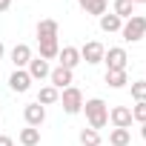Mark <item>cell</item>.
<instances>
[{
    "mask_svg": "<svg viewBox=\"0 0 146 146\" xmlns=\"http://www.w3.org/2000/svg\"><path fill=\"white\" fill-rule=\"evenodd\" d=\"M83 112H86V120H89V129L100 132L106 123H109V106L100 100V98H92V100H83Z\"/></svg>",
    "mask_w": 146,
    "mask_h": 146,
    "instance_id": "cell-1",
    "label": "cell"
},
{
    "mask_svg": "<svg viewBox=\"0 0 146 146\" xmlns=\"http://www.w3.org/2000/svg\"><path fill=\"white\" fill-rule=\"evenodd\" d=\"M143 35H146V17H143V15H135V17L123 20L120 37H123L126 43H137V40H143Z\"/></svg>",
    "mask_w": 146,
    "mask_h": 146,
    "instance_id": "cell-2",
    "label": "cell"
},
{
    "mask_svg": "<svg viewBox=\"0 0 146 146\" xmlns=\"http://www.w3.org/2000/svg\"><path fill=\"white\" fill-rule=\"evenodd\" d=\"M57 103L63 106L66 115H80V112H83V92H80L78 86H69V89L60 92V100H57Z\"/></svg>",
    "mask_w": 146,
    "mask_h": 146,
    "instance_id": "cell-3",
    "label": "cell"
},
{
    "mask_svg": "<svg viewBox=\"0 0 146 146\" xmlns=\"http://www.w3.org/2000/svg\"><path fill=\"white\" fill-rule=\"evenodd\" d=\"M103 63H106V72H126L129 54H126V49H123V46H112V49H106Z\"/></svg>",
    "mask_w": 146,
    "mask_h": 146,
    "instance_id": "cell-4",
    "label": "cell"
},
{
    "mask_svg": "<svg viewBox=\"0 0 146 146\" xmlns=\"http://www.w3.org/2000/svg\"><path fill=\"white\" fill-rule=\"evenodd\" d=\"M103 54H106V46H103L100 40H89V43L80 46V60H86L89 66L103 63Z\"/></svg>",
    "mask_w": 146,
    "mask_h": 146,
    "instance_id": "cell-5",
    "label": "cell"
},
{
    "mask_svg": "<svg viewBox=\"0 0 146 146\" xmlns=\"http://www.w3.org/2000/svg\"><path fill=\"white\" fill-rule=\"evenodd\" d=\"M23 120H26V126L40 129L43 120H46V106H40L37 100H35V103H26V106H23Z\"/></svg>",
    "mask_w": 146,
    "mask_h": 146,
    "instance_id": "cell-6",
    "label": "cell"
},
{
    "mask_svg": "<svg viewBox=\"0 0 146 146\" xmlns=\"http://www.w3.org/2000/svg\"><path fill=\"white\" fill-rule=\"evenodd\" d=\"M9 86L15 95H26L32 89V78H29V72L26 69H15L12 75H9Z\"/></svg>",
    "mask_w": 146,
    "mask_h": 146,
    "instance_id": "cell-7",
    "label": "cell"
},
{
    "mask_svg": "<svg viewBox=\"0 0 146 146\" xmlns=\"http://www.w3.org/2000/svg\"><path fill=\"white\" fill-rule=\"evenodd\" d=\"M49 86H54L57 92H63V89H69L72 86V80H75V75H72V69H63V66H57V69H52L49 72Z\"/></svg>",
    "mask_w": 146,
    "mask_h": 146,
    "instance_id": "cell-8",
    "label": "cell"
},
{
    "mask_svg": "<svg viewBox=\"0 0 146 146\" xmlns=\"http://www.w3.org/2000/svg\"><path fill=\"white\" fill-rule=\"evenodd\" d=\"M32 57H35V54H32L29 43H15V46H12V52H9V60L15 63V69H26Z\"/></svg>",
    "mask_w": 146,
    "mask_h": 146,
    "instance_id": "cell-9",
    "label": "cell"
},
{
    "mask_svg": "<svg viewBox=\"0 0 146 146\" xmlns=\"http://www.w3.org/2000/svg\"><path fill=\"white\" fill-rule=\"evenodd\" d=\"M109 120H112V126L115 129H129L135 120H132V109L129 106H115V109H109Z\"/></svg>",
    "mask_w": 146,
    "mask_h": 146,
    "instance_id": "cell-10",
    "label": "cell"
},
{
    "mask_svg": "<svg viewBox=\"0 0 146 146\" xmlns=\"http://www.w3.org/2000/svg\"><path fill=\"white\" fill-rule=\"evenodd\" d=\"M26 72H29L32 80H46L49 72H52V66H49V60H43V57H32L29 66H26Z\"/></svg>",
    "mask_w": 146,
    "mask_h": 146,
    "instance_id": "cell-11",
    "label": "cell"
},
{
    "mask_svg": "<svg viewBox=\"0 0 146 146\" xmlns=\"http://www.w3.org/2000/svg\"><path fill=\"white\" fill-rule=\"evenodd\" d=\"M57 60H60L63 69H72V72H75V66L80 63V49H75V46H63L60 54H57Z\"/></svg>",
    "mask_w": 146,
    "mask_h": 146,
    "instance_id": "cell-12",
    "label": "cell"
},
{
    "mask_svg": "<svg viewBox=\"0 0 146 146\" xmlns=\"http://www.w3.org/2000/svg\"><path fill=\"white\" fill-rule=\"evenodd\" d=\"M57 20H52V17H46V20H40L37 23V40H54L57 37Z\"/></svg>",
    "mask_w": 146,
    "mask_h": 146,
    "instance_id": "cell-13",
    "label": "cell"
},
{
    "mask_svg": "<svg viewBox=\"0 0 146 146\" xmlns=\"http://www.w3.org/2000/svg\"><path fill=\"white\" fill-rule=\"evenodd\" d=\"M78 6H80L86 15H95V17L106 15V9H109V3H106V0H78Z\"/></svg>",
    "mask_w": 146,
    "mask_h": 146,
    "instance_id": "cell-14",
    "label": "cell"
},
{
    "mask_svg": "<svg viewBox=\"0 0 146 146\" xmlns=\"http://www.w3.org/2000/svg\"><path fill=\"white\" fill-rule=\"evenodd\" d=\"M112 15H117L120 20H129V17H135V3L132 0H115L112 3Z\"/></svg>",
    "mask_w": 146,
    "mask_h": 146,
    "instance_id": "cell-15",
    "label": "cell"
},
{
    "mask_svg": "<svg viewBox=\"0 0 146 146\" xmlns=\"http://www.w3.org/2000/svg\"><path fill=\"white\" fill-rule=\"evenodd\" d=\"M37 46H40V57H43V60H54V57L60 54L57 37H54V40H37Z\"/></svg>",
    "mask_w": 146,
    "mask_h": 146,
    "instance_id": "cell-16",
    "label": "cell"
},
{
    "mask_svg": "<svg viewBox=\"0 0 146 146\" xmlns=\"http://www.w3.org/2000/svg\"><path fill=\"white\" fill-rule=\"evenodd\" d=\"M98 20H100V29H103L106 35H115V32H120V26H123V20H120L117 15H100Z\"/></svg>",
    "mask_w": 146,
    "mask_h": 146,
    "instance_id": "cell-17",
    "label": "cell"
},
{
    "mask_svg": "<svg viewBox=\"0 0 146 146\" xmlns=\"http://www.w3.org/2000/svg\"><path fill=\"white\" fill-rule=\"evenodd\" d=\"M60 100V92L54 89V86H40V92H37V103L40 106H52V103H57Z\"/></svg>",
    "mask_w": 146,
    "mask_h": 146,
    "instance_id": "cell-18",
    "label": "cell"
},
{
    "mask_svg": "<svg viewBox=\"0 0 146 146\" xmlns=\"http://www.w3.org/2000/svg\"><path fill=\"white\" fill-rule=\"evenodd\" d=\"M17 140H20L23 146H37V143H40V129H35V126H26V129H20Z\"/></svg>",
    "mask_w": 146,
    "mask_h": 146,
    "instance_id": "cell-19",
    "label": "cell"
},
{
    "mask_svg": "<svg viewBox=\"0 0 146 146\" xmlns=\"http://www.w3.org/2000/svg\"><path fill=\"white\" fill-rule=\"evenodd\" d=\"M129 140H132L129 129H112L109 132V146H129Z\"/></svg>",
    "mask_w": 146,
    "mask_h": 146,
    "instance_id": "cell-20",
    "label": "cell"
},
{
    "mask_svg": "<svg viewBox=\"0 0 146 146\" xmlns=\"http://www.w3.org/2000/svg\"><path fill=\"white\" fill-rule=\"evenodd\" d=\"M126 83H129V75H126V72H106V86L123 89Z\"/></svg>",
    "mask_w": 146,
    "mask_h": 146,
    "instance_id": "cell-21",
    "label": "cell"
},
{
    "mask_svg": "<svg viewBox=\"0 0 146 146\" xmlns=\"http://www.w3.org/2000/svg\"><path fill=\"white\" fill-rule=\"evenodd\" d=\"M80 143H83V146H100V132H95V129H80Z\"/></svg>",
    "mask_w": 146,
    "mask_h": 146,
    "instance_id": "cell-22",
    "label": "cell"
},
{
    "mask_svg": "<svg viewBox=\"0 0 146 146\" xmlns=\"http://www.w3.org/2000/svg\"><path fill=\"white\" fill-rule=\"evenodd\" d=\"M132 98H135V103L146 100V80H132Z\"/></svg>",
    "mask_w": 146,
    "mask_h": 146,
    "instance_id": "cell-23",
    "label": "cell"
},
{
    "mask_svg": "<svg viewBox=\"0 0 146 146\" xmlns=\"http://www.w3.org/2000/svg\"><path fill=\"white\" fill-rule=\"evenodd\" d=\"M132 120H137V123H146V100L132 106Z\"/></svg>",
    "mask_w": 146,
    "mask_h": 146,
    "instance_id": "cell-24",
    "label": "cell"
},
{
    "mask_svg": "<svg viewBox=\"0 0 146 146\" xmlns=\"http://www.w3.org/2000/svg\"><path fill=\"white\" fill-rule=\"evenodd\" d=\"M0 146H15V140L9 135H0Z\"/></svg>",
    "mask_w": 146,
    "mask_h": 146,
    "instance_id": "cell-25",
    "label": "cell"
},
{
    "mask_svg": "<svg viewBox=\"0 0 146 146\" xmlns=\"http://www.w3.org/2000/svg\"><path fill=\"white\" fill-rule=\"evenodd\" d=\"M9 6H12V0H0V12H9Z\"/></svg>",
    "mask_w": 146,
    "mask_h": 146,
    "instance_id": "cell-26",
    "label": "cell"
},
{
    "mask_svg": "<svg viewBox=\"0 0 146 146\" xmlns=\"http://www.w3.org/2000/svg\"><path fill=\"white\" fill-rule=\"evenodd\" d=\"M140 137L146 140V123H140Z\"/></svg>",
    "mask_w": 146,
    "mask_h": 146,
    "instance_id": "cell-27",
    "label": "cell"
},
{
    "mask_svg": "<svg viewBox=\"0 0 146 146\" xmlns=\"http://www.w3.org/2000/svg\"><path fill=\"white\" fill-rule=\"evenodd\" d=\"M3 54H6V46H3V40H0V60H3Z\"/></svg>",
    "mask_w": 146,
    "mask_h": 146,
    "instance_id": "cell-28",
    "label": "cell"
},
{
    "mask_svg": "<svg viewBox=\"0 0 146 146\" xmlns=\"http://www.w3.org/2000/svg\"><path fill=\"white\" fill-rule=\"evenodd\" d=\"M132 3H135V6H137V3H146V0H132Z\"/></svg>",
    "mask_w": 146,
    "mask_h": 146,
    "instance_id": "cell-29",
    "label": "cell"
},
{
    "mask_svg": "<svg viewBox=\"0 0 146 146\" xmlns=\"http://www.w3.org/2000/svg\"><path fill=\"white\" fill-rule=\"evenodd\" d=\"M0 112H3V106H0Z\"/></svg>",
    "mask_w": 146,
    "mask_h": 146,
    "instance_id": "cell-30",
    "label": "cell"
}]
</instances>
